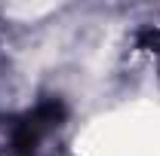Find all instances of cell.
I'll return each mask as SVG.
<instances>
[{"label": "cell", "instance_id": "cell-1", "mask_svg": "<svg viewBox=\"0 0 160 156\" xmlns=\"http://www.w3.org/2000/svg\"><path fill=\"white\" fill-rule=\"evenodd\" d=\"M62 113H65V107H62L59 98L40 101L31 113H25V117L19 119V126H16V147H19V150H34V144L40 141V135H43L46 129H52L62 119Z\"/></svg>", "mask_w": 160, "mask_h": 156}]
</instances>
